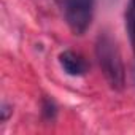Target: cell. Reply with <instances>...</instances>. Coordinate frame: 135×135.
I'll return each instance as SVG.
<instances>
[{
  "label": "cell",
  "instance_id": "6da1fadb",
  "mask_svg": "<svg viewBox=\"0 0 135 135\" xmlns=\"http://www.w3.org/2000/svg\"><path fill=\"white\" fill-rule=\"evenodd\" d=\"M95 56L110 88L114 91H121L126 84L124 64H122L121 52L118 49L116 41L108 33L99 35L95 43Z\"/></svg>",
  "mask_w": 135,
  "mask_h": 135
},
{
  "label": "cell",
  "instance_id": "7a4b0ae2",
  "mask_svg": "<svg viewBox=\"0 0 135 135\" xmlns=\"http://www.w3.org/2000/svg\"><path fill=\"white\" fill-rule=\"evenodd\" d=\"M64 15L70 30L75 35H83L92 22L94 0H65Z\"/></svg>",
  "mask_w": 135,
  "mask_h": 135
},
{
  "label": "cell",
  "instance_id": "3957f363",
  "mask_svg": "<svg viewBox=\"0 0 135 135\" xmlns=\"http://www.w3.org/2000/svg\"><path fill=\"white\" fill-rule=\"evenodd\" d=\"M59 64L62 70L70 76H83L88 73V62L75 51H62L59 54Z\"/></svg>",
  "mask_w": 135,
  "mask_h": 135
},
{
  "label": "cell",
  "instance_id": "277c9868",
  "mask_svg": "<svg viewBox=\"0 0 135 135\" xmlns=\"http://www.w3.org/2000/svg\"><path fill=\"white\" fill-rule=\"evenodd\" d=\"M41 113H43V116L46 119H54L56 118V113H57V108H56L54 102L49 100V99H45L43 100V105H41Z\"/></svg>",
  "mask_w": 135,
  "mask_h": 135
},
{
  "label": "cell",
  "instance_id": "5b68a950",
  "mask_svg": "<svg viewBox=\"0 0 135 135\" xmlns=\"http://www.w3.org/2000/svg\"><path fill=\"white\" fill-rule=\"evenodd\" d=\"M0 111H2V122H5L7 119H8V116L13 113V110H11V107L8 105V103H2V110H0Z\"/></svg>",
  "mask_w": 135,
  "mask_h": 135
},
{
  "label": "cell",
  "instance_id": "8992f818",
  "mask_svg": "<svg viewBox=\"0 0 135 135\" xmlns=\"http://www.w3.org/2000/svg\"><path fill=\"white\" fill-rule=\"evenodd\" d=\"M129 7H132V8H135V0H129V3H127Z\"/></svg>",
  "mask_w": 135,
  "mask_h": 135
}]
</instances>
